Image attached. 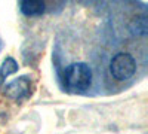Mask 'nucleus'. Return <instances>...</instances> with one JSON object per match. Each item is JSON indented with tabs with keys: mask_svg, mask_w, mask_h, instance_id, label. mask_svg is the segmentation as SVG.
I'll return each mask as SVG.
<instances>
[{
	"mask_svg": "<svg viewBox=\"0 0 148 134\" xmlns=\"http://www.w3.org/2000/svg\"><path fill=\"white\" fill-rule=\"evenodd\" d=\"M64 83L70 92L82 94L92 85V70L86 63H71L64 70Z\"/></svg>",
	"mask_w": 148,
	"mask_h": 134,
	"instance_id": "obj_1",
	"label": "nucleus"
},
{
	"mask_svg": "<svg viewBox=\"0 0 148 134\" xmlns=\"http://www.w3.org/2000/svg\"><path fill=\"white\" fill-rule=\"evenodd\" d=\"M110 73L116 81H129L136 73V61L129 52H119L110 61Z\"/></svg>",
	"mask_w": 148,
	"mask_h": 134,
	"instance_id": "obj_2",
	"label": "nucleus"
},
{
	"mask_svg": "<svg viewBox=\"0 0 148 134\" xmlns=\"http://www.w3.org/2000/svg\"><path fill=\"white\" fill-rule=\"evenodd\" d=\"M5 94L12 100H22L27 99L31 94V79L28 76H21L15 81L6 83Z\"/></svg>",
	"mask_w": 148,
	"mask_h": 134,
	"instance_id": "obj_3",
	"label": "nucleus"
},
{
	"mask_svg": "<svg viewBox=\"0 0 148 134\" xmlns=\"http://www.w3.org/2000/svg\"><path fill=\"white\" fill-rule=\"evenodd\" d=\"M19 9L25 17H40L42 14H45L46 10V5L43 2H37V0H33V2H21L19 3Z\"/></svg>",
	"mask_w": 148,
	"mask_h": 134,
	"instance_id": "obj_4",
	"label": "nucleus"
},
{
	"mask_svg": "<svg viewBox=\"0 0 148 134\" xmlns=\"http://www.w3.org/2000/svg\"><path fill=\"white\" fill-rule=\"evenodd\" d=\"M18 63L15 61L14 58H6L5 61L2 63V66H0V83H2L8 76H10V75H14V73H16L18 72Z\"/></svg>",
	"mask_w": 148,
	"mask_h": 134,
	"instance_id": "obj_5",
	"label": "nucleus"
},
{
	"mask_svg": "<svg viewBox=\"0 0 148 134\" xmlns=\"http://www.w3.org/2000/svg\"><path fill=\"white\" fill-rule=\"evenodd\" d=\"M132 30L135 34H145L147 31V21H145V17H141L139 19H136V26H132Z\"/></svg>",
	"mask_w": 148,
	"mask_h": 134,
	"instance_id": "obj_6",
	"label": "nucleus"
}]
</instances>
